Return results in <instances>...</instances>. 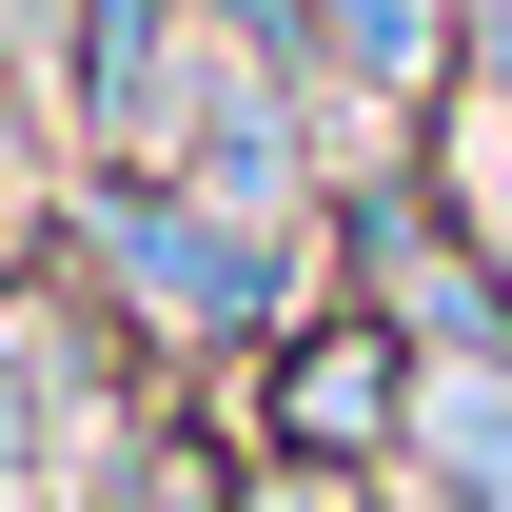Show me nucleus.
I'll list each match as a JSON object with an SVG mask.
<instances>
[{"instance_id": "7", "label": "nucleus", "mask_w": 512, "mask_h": 512, "mask_svg": "<svg viewBox=\"0 0 512 512\" xmlns=\"http://www.w3.org/2000/svg\"><path fill=\"white\" fill-rule=\"evenodd\" d=\"M473 217H493V256H512V178H473Z\"/></svg>"}, {"instance_id": "5", "label": "nucleus", "mask_w": 512, "mask_h": 512, "mask_svg": "<svg viewBox=\"0 0 512 512\" xmlns=\"http://www.w3.org/2000/svg\"><path fill=\"white\" fill-rule=\"evenodd\" d=\"M158 40H178V0H99V138H119V158H158V138H178Z\"/></svg>"}, {"instance_id": "8", "label": "nucleus", "mask_w": 512, "mask_h": 512, "mask_svg": "<svg viewBox=\"0 0 512 512\" xmlns=\"http://www.w3.org/2000/svg\"><path fill=\"white\" fill-rule=\"evenodd\" d=\"M276 512H335V493H276Z\"/></svg>"}, {"instance_id": "2", "label": "nucleus", "mask_w": 512, "mask_h": 512, "mask_svg": "<svg viewBox=\"0 0 512 512\" xmlns=\"http://www.w3.org/2000/svg\"><path fill=\"white\" fill-rule=\"evenodd\" d=\"M414 453H434V493H453V512H512V375L434 355V375H414Z\"/></svg>"}, {"instance_id": "6", "label": "nucleus", "mask_w": 512, "mask_h": 512, "mask_svg": "<svg viewBox=\"0 0 512 512\" xmlns=\"http://www.w3.org/2000/svg\"><path fill=\"white\" fill-rule=\"evenodd\" d=\"M335 40H355L375 79H414V60H434V20H414V0H335Z\"/></svg>"}, {"instance_id": "4", "label": "nucleus", "mask_w": 512, "mask_h": 512, "mask_svg": "<svg viewBox=\"0 0 512 512\" xmlns=\"http://www.w3.org/2000/svg\"><path fill=\"white\" fill-rule=\"evenodd\" d=\"M197 197H217V217H276V197H296V119H276V79H217V119H197Z\"/></svg>"}, {"instance_id": "1", "label": "nucleus", "mask_w": 512, "mask_h": 512, "mask_svg": "<svg viewBox=\"0 0 512 512\" xmlns=\"http://www.w3.org/2000/svg\"><path fill=\"white\" fill-rule=\"evenodd\" d=\"M99 237H119L138 316H178V335H217V316H256V296H276V256H256L237 217H217V197H119Z\"/></svg>"}, {"instance_id": "3", "label": "nucleus", "mask_w": 512, "mask_h": 512, "mask_svg": "<svg viewBox=\"0 0 512 512\" xmlns=\"http://www.w3.org/2000/svg\"><path fill=\"white\" fill-rule=\"evenodd\" d=\"M276 414H296V453H375V434H414V375H394V335H316Z\"/></svg>"}]
</instances>
